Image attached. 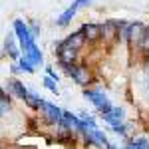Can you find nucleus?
<instances>
[{
    "label": "nucleus",
    "mask_w": 149,
    "mask_h": 149,
    "mask_svg": "<svg viewBox=\"0 0 149 149\" xmlns=\"http://www.w3.org/2000/svg\"><path fill=\"white\" fill-rule=\"evenodd\" d=\"M103 121L107 123V125H115V123H123L125 121V109L123 107H119V105H113L107 113L100 115Z\"/></svg>",
    "instance_id": "nucleus-8"
},
{
    "label": "nucleus",
    "mask_w": 149,
    "mask_h": 149,
    "mask_svg": "<svg viewBox=\"0 0 149 149\" xmlns=\"http://www.w3.org/2000/svg\"><path fill=\"white\" fill-rule=\"evenodd\" d=\"M44 72H46V76H50L52 80L60 81V74H58L56 70H54V66H46V70H44Z\"/></svg>",
    "instance_id": "nucleus-17"
},
{
    "label": "nucleus",
    "mask_w": 149,
    "mask_h": 149,
    "mask_svg": "<svg viewBox=\"0 0 149 149\" xmlns=\"http://www.w3.org/2000/svg\"><path fill=\"white\" fill-rule=\"evenodd\" d=\"M86 44H88V40H86V34L81 30H74L72 34H68L62 40V46L68 48V50H74V52H80Z\"/></svg>",
    "instance_id": "nucleus-5"
},
{
    "label": "nucleus",
    "mask_w": 149,
    "mask_h": 149,
    "mask_svg": "<svg viewBox=\"0 0 149 149\" xmlns=\"http://www.w3.org/2000/svg\"><path fill=\"white\" fill-rule=\"evenodd\" d=\"M80 30L86 34V40L88 42H95L103 36V30H102V24H93V22H88V24H81Z\"/></svg>",
    "instance_id": "nucleus-10"
},
{
    "label": "nucleus",
    "mask_w": 149,
    "mask_h": 149,
    "mask_svg": "<svg viewBox=\"0 0 149 149\" xmlns=\"http://www.w3.org/2000/svg\"><path fill=\"white\" fill-rule=\"evenodd\" d=\"M78 10H80V8H78V4H76V2H72L68 8H66V10H64V12H62V14L56 18V26H60V28H68L70 24H72V20L76 18Z\"/></svg>",
    "instance_id": "nucleus-9"
},
{
    "label": "nucleus",
    "mask_w": 149,
    "mask_h": 149,
    "mask_svg": "<svg viewBox=\"0 0 149 149\" xmlns=\"http://www.w3.org/2000/svg\"><path fill=\"white\" fill-rule=\"evenodd\" d=\"M26 105L30 107V109H34V111H40V107H42V103H44V100L40 97V93H36V92H32L30 90V95L26 97Z\"/></svg>",
    "instance_id": "nucleus-11"
},
{
    "label": "nucleus",
    "mask_w": 149,
    "mask_h": 149,
    "mask_svg": "<svg viewBox=\"0 0 149 149\" xmlns=\"http://www.w3.org/2000/svg\"><path fill=\"white\" fill-rule=\"evenodd\" d=\"M109 131H113V133H117L119 137H127V133L131 131V125L129 123H115V125H109Z\"/></svg>",
    "instance_id": "nucleus-13"
},
{
    "label": "nucleus",
    "mask_w": 149,
    "mask_h": 149,
    "mask_svg": "<svg viewBox=\"0 0 149 149\" xmlns=\"http://www.w3.org/2000/svg\"><path fill=\"white\" fill-rule=\"evenodd\" d=\"M78 117H80L81 121L86 123V127H90V129H97V121L93 119L92 113H88V111H80V113H78Z\"/></svg>",
    "instance_id": "nucleus-14"
},
{
    "label": "nucleus",
    "mask_w": 149,
    "mask_h": 149,
    "mask_svg": "<svg viewBox=\"0 0 149 149\" xmlns=\"http://www.w3.org/2000/svg\"><path fill=\"white\" fill-rule=\"evenodd\" d=\"M58 66H60V70H62L66 76H70V78L74 80V84H78L81 88H86V86L90 84V80H92L88 68L81 66V64H78V62H72V64H62V62H58Z\"/></svg>",
    "instance_id": "nucleus-2"
},
{
    "label": "nucleus",
    "mask_w": 149,
    "mask_h": 149,
    "mask_svg": "<svg viewBox=\"0 0 149 149\" xmlns=\"http://www.w3.org/2000/svg\"><path fill=\"white\" fill-rule=\"evenodd\" d=\"M2 54L8 56L12 62H18L22 58V48H20V42L14 34V30H10L8 34L4 36V42H2Z\"/></svg>",
    "instance_id": "nucleus-3"
},
{
    "label": "nucleus",
    "mask_w": 149,
    "mask_h": 149,
    "mask_svg": "<svg viewBox=\"0 0 149 149\" xmlns=\"http://www.w3.org/2000/svg\"><path fill=\"white\" fill-rule=\"evenodd\" d=\"M18 64H20V68H22V74H34V72H36V66L24 56V54H22V58L18 60Z\"/></svg>",
    "instance_id": "nucleus-15"
},
{
    "label": "nucleus",
    "mask_w": 149,
    "mask_h": 149,
    "mask_svg": "<svg viewBox=\"0 0 149 149\" xmlns=\"http://www.w3.org/2000/svg\"><path fill=\"white\" fill-rule=\"evenodd\" d=\"M10 109H12V105H10V95H8V92H6V90H2V92H0V113L6 115Z\"/></svg>",
    "instance_id": "nucleus-12"
},
{
    "label": "nucleus",
    "mask_w": 149,
    "mask_h": 149,
    "mask_svg": "<svg viewBox=\"0 0 149 149\" xmlns=\"http://www.w3.org/2000/svg\"><path fill=\"white\" fill-rule=\"evenodd\" d=\"M30 30H32V34H34V38H38V36H40V32H42L40 24H38V22H34V20L30 22Z\"/></svg>",
    "instance_id": "nucleus-19"
},
{
    "label": "nucleus",
    "mask_w": 149,
    "mask_h": 149,
    "mask_svg": "<svg viewBox=\"0 0 149 149\" xmlns=\"http://www.w3.org/2000/svg\"><path fill=\"white\" fill-rule=\"evenodd\" d=\"M42 86H44V88H46L48 92H52V93H60V90H58V81L56 80H52V78H50V76H44V78H42Z\"/></svg>",
    "instance_id": "nucleus-16"
},
{
    "label": "nucleus",
    "mask_w": 149,
    "mask_h": 149,
    "mask_svg": "<svg viewBox=\"0 0 149 149\" xmlns=\"http://www.w3.org/2000/svg\"><path fill=\"white\" fill-rule=\"evenodd\" d=\"M8 68H10V74H12V76H18V74H22V68H20V64H18V62H12Z\"/></svg>",
    "instance_id": "nucleus-18"
},
{
    "label": "nucleus",
    "mask_w": 149,
    "mask_h": 149,
    "mask_svg": "<svg viewBox=\"0 0 149 149\" xmlns=\"http://www.w3.org/2000/svg\"><path fill=\"white\" fill-rule=\"evenodd\" d=\"M40 115L46 119V123L58 127V123H60V121H62V117H64V109H62V107H58L56 103L46 102V100H44L42 107H40Z\"/></svg>",
    "instance_id": "nucleus-4"
},
{
    "label": "nucleus",
    "mask_w": 149,
    "mask_h": 149,
    "mask_svg": "<svg viewBox=\"0 0 149 149\" xmlns=\"http://www.w3.org/2000/svg\"><path fill=\"white\" fill-rule=\"evenodd\" d=\"M76 4H78V8H88V6H92V0H74Z\"/></svg>",
    "instance_id": "nucleus-20"
},
{
    "label": "nucleus",
    "mask_w": 149,
    "mask_h": 149,
    "mask_svg": "<svg viewBox=\"0 0 149 149\" xmlns=\"http://www.w3.org/2000/svg\"><path fill=\"white\" fill-rule=\"evenodd\" d=\"M81 95H84V100H88V102H90L93 107L97 109V115L107 113V111L113 107L111 100L107 97V93L103 92L102 88H86Z\"/></svg>",
    "instance_id": "nucleus-1"
},
{
    "label": "nucleus",
    "mask_w": 149,
    "mask_h": 149,
    "mask_svg": "<svg viewBox=\"0 0 149 149\" xmlns=\"http://www.w3.org/2000/svg\"><path fill=\"white\" fill-rule=\"evenodd\" d=\"M4 90L8 93H12L14 97H18V100H22V102H26V97L30 95V90L24 86V81H20L18 78H10L8 80V84L4 86Z\"/></svg>",
    "instance_id": "nucleus-6"
},
{
    "label": "nucleus",
    "mask_w": 149,
    "mask_h": 149,
    "mask_svg": "<svg viewBox=\"0 0 149 149\" xmlns=\"http://www.w3.org/2000/svg\"><path fill=\"white\" fill-rule=\"evenodd\" d=\"M133 44H135V50H137L139 54H143V58L149 62V24L143 26L141 34L137 36V40H135Z\"/></svg>",
    "instance_id": "nucleus-7"
}]
</instances>
